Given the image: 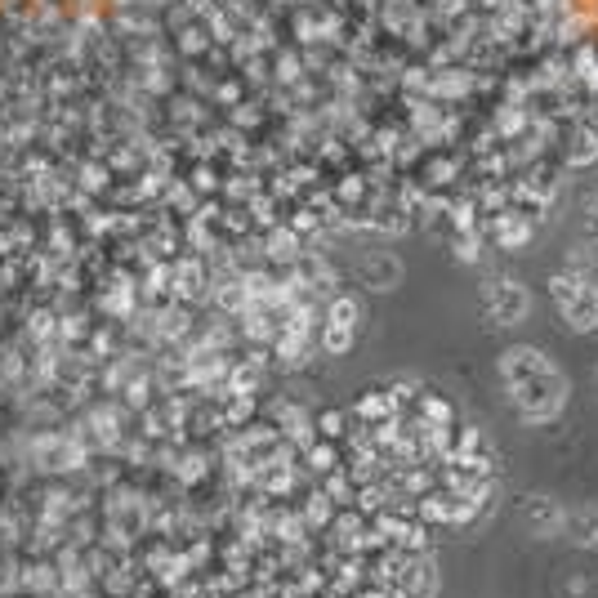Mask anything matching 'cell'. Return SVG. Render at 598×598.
Returning <instances> with one entry per match:
<instances>
[{"label":"cell","mask_w":598,"mask_h":598,"mask_svg":"<svg viewBox=\"0 0 598 598\" xmlns=\"http://www.w3.org/2000/svg\"><path fill=\"white\" fill-rule=\"evenodd\" d=\"M527 527H532L536 536H554V532H563V509H558L554 500L536 496L532 505H527Z\"/></svg>","instance_id":"1"},{"label":"cell","mask_w":598,"mask_h":598,"mask_svg":"<svg viewBox=\"0 0 598 598\" xmlns=\"http://www.w3.org/2000/svg\"><path fill=\"white\" fill-rule=\"evenodd\" d=\"M563 532L576 545H594L598 540V509H581V514H563Z\"/></svg>","instance_id":"2"},{"label":"cell","mask_w":598,"mask_h":598,"mask_svg":"<svg viewBox=\"0 0 598 598\" xmlns=\"http://www.w3.org/2000/svg\"><path fill=\"white\" fill-rule=\"evenodd\" d=\"M590 549H594V554H598V540H594V545H590Z\"/></svg>","instance_id":"3"}]
</instances>
